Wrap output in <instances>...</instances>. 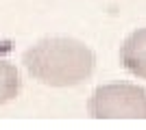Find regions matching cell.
<instances>
[{
	"label": "cell",
	"mask_w": 146,
	"mask_h": 130,
	"mask_svg": "<svg viewBox=\"0 0 146 130\" xmlns=\"http://www.w3.org/2000/svg\"><path fill=\"white\" fill-rule=\"evenodd\" d=\"M31 78L52 89H68L94 74L96 56L83 41L66 35H50L35 41L22 56Z\"/></svg>",
	"instance_id": "obj_1"
},
{
	"label": "cell",
	"mask_w": 146,
	"mask_h": 130,
	"mask_svg": "<svg viewBox=\"0 0 146 130\" xmlns=\"http://www.w3.org/2000/svg\"><path fill=\"white\" fill-rule=\"evenodd\" d=\"M87 108L94 119H146V89L131 82L100 85Z\"/></svg>",
	"instance_id": "obj_2"
},
{
	"label": "cell",
	"mask_w": 146,
	"mask_h": 130,
	"mask_svg": "<svg viewBox=\"0 0 146 130\" xmlns=\"http://www.w3.org/2000/svg\"><path fill=\"white\" fill-rule=\"evenodd\" d=\"M120 63L129 74L146 78V28H137L122 41Z\"/></svg>",
	"instance_id": "obj_3"
},
{
	"label": "cell",
	"mask_w": 146,
	"mask_h": 130,
	"mask_svg": "<svg viewBox=\"0 0 146 130\" xmlns=\"http://www.w3.org/2000/svg\"><path fill=\"white\" fill-rule=\"evenodd\" d=\"M20 93V72L11 61L0 59V106L18 98Z\"/></svg>",
	"instance_id": "obj_4"
}]
</instances>
